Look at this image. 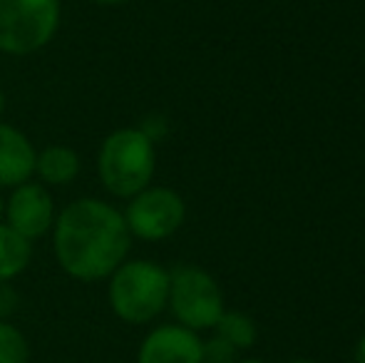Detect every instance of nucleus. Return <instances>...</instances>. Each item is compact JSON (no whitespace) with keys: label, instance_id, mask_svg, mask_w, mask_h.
Returning <instances> with one entry per match:
<instances>
[{"label":"nucleus","instance_id":"1","mask_svg":"<svg viewBox=\"0 0 365 363\" xmlns=\"http://www.w3.org/2000/svg\"><path fill=\"white\" fill-rule=\"evenodd\" d=\"M50 234L58 267L82 284L107 279L132 249L122 209L100 197H80L63 207Z\"/></svg>","mask_w":365,"mask_h":363},{"label":"nucleus","instance_id":"2","mask_svg":"<svg viewBox=\"0 0 365 363\" xmlns=\"http://www.w3.org/2000/svg\"><path fill=\"white\" fill-rule=\"evenodd\" d=\"M169 269L149 259H125L107 276V301L122 324L147 326L167 311Z\"/></svg>","mask_w":365,"mask_h":363},{"label":"nucleus","instance_id":"3","mask_svg":"<svg viewBox=\"0 0 365 363\" xmlns=\"http://www.w3.org/2000/svg\"><path fill=\"white\" fill-rule=\"evenodd\" d=\"M97 177L117 199H130L149 187L157 172V142L140 127H120L102 140L97 150Z\"/></svg>","mask_w":365,"mask_h":363},{"label":"nucleus","instance_id":"4","mask_svg":"<svg viewBox=\"0 0 365 363\" xmlns=\"http://www.w3.org/2000/svg\"><path fill=\"white\" fill-rule=\"evenodd\" d=\"M60 0H0V53L23 58L53 43L60 30Z\"/></svg>","mask_w":365,"mask_h":363},{"label":"nucleus","instance_id":"5","mask_svg":"<svg viewBox=\"0 0 365 363\" xmlns=\"http://www.w3.org/2000/svg\"><path fill=\"white\" fill-rule=\"evenodd\" d=\"M167 309L174 321L189 331L214 329L224 306V291L212 274L194 264H179L169 272V299Z\"/></svg>","mask_w":365,"mask_h":363},{"label":"nucleus","instance_id":"6","mask_svg":"<svg viewBox=\"0 0 365 363\" xmlns=\"http://www.w3.org/2000/svg\"><path fill=\"white\" fill-rule=\"evenodd\" d=\"M122 214H125L132 239L164 242L182 229L184 219H187V204L177 189L149 184L135 197L127 199Z\"/></svg>","mask_w":365,"mask_h":363},{"label":"nucleus","instance_id":"7","mask_svg":"<svg viewBox=\"0 0 365 363\" xmlns=\"http://www.w3.org/2000/svg\"><path fill=\"white\" fill-rule=\"evenodd\" d=\"M58 217L55 209V199L50 189L40 182H23L18 187L10 189V197L5 199V219L10 229L25 237L28 242L50 234Z\"/></svg>","mask_w":365,"mask_h":363},{"label":"nucleus","instance_id":"8","mask_svg":"<svg viewBox=\"0 0 365 363\" xmlns=\"http://www.w3.org/2000/svg\"><path fill=\"white\" fill-rule=\"evenodd\" d=\"M137 363H202V339L179 324L154 326L137 349Z\"/></svg>","mask_w":365,"mask_h":363},{"label":"nucleus","instance_id":"9","mask_svg":"<svg viewBox=\"0 0 365 363\" xmlns=\"http://www.w3.org/2000/svg\"><path fill=\"white\" fill-rule=\"evenodd\" d=\"M38 150L15 125L0 122V189H13L35 177Z\"/></svg>","mask_w":365,"mask_h":363},{"label":"nucleus","instance_id":"10","mask_svg":"<svg viewBox=\"0 0 365 363\" xmlns=\"http://www.w3.org/2000/svg\"><path fill=\"white\" fill-rule=\"evenodd\" d=\"M82 172L80 155L68 145H48L35 157V177L45 187H68Z\"/></svg>","mask_w":365,"mask_h":363},{"label":"nucleus","instance_id":"11","mask_svg":"<svg viewBox=\"0 0 365 363\" xmlns=\"http://www.w3.org/2000/svg\"><path fill=\"white\" fill-rule=\"evenodd\" d=\"M33 262V242L0 222V281L18 279Z\"/></svg>","mask_w":365,"mask_h":363},{"label":"nucleus","instance_id":"12","mask_svg":"<svg viewBox=\"0 0 365 363\" xmlns=\"http://www.w3.org/2000/svg\"><path fill=\"white\" fill-rule=\"evenodd\" d=\"M217 336H221L224 341H229L236 351H246L256 344L259 339V329H256V321L251 319L244 311H224L221 319L214 326Z\"/></svg>","mask_w":365,"mask_h":363},{"label":"nucleus","instance_id":"13","mask_svg":"<svg viewBox=\"0 0 365 363\" xmlns=\"http://www.w3.org/2000/svg\"><path fill=\"white\" fill-rule=\"evenodd\" d=\"M30 344L25 334L8 319L0 321V363H28Z\"/></svg>","mask_w":365,"mask_h":363},{"label":"nucleus","instance_id":"14","mask_svg":"<svg viewBox=\"0 0 365 363\" xmlns=\"http://www.w3.org/2000/svg\"><path fill=\"white\" fill-rule=\"evenodd\" d=\"M236 356H239V351L217 334L202 341V363H236L239 361Z\"/></svg>","mask_w":365,"mask_h":363},{"label":"nucleus","instance_id":"15","mask_svg":"<svg viewBox=\"0 0 365 363\" xmlns=\"http://www.w3.org/2000/svg\"><path fill=\"white\" fill-rule=\"evenodd\" d=\"M20 304V296L10 281H0V321L10 319Z\"/></svg>","mask_w":365,"mask_h":363},{"label":"nucleus","instance_id":"16","mask_svg":"<svg viewBox=\"0 0 365 363\" xmlns=\"http://www.w3.org/2000/svg\"><path fill=\"white\" fill-rule=\"evenodd\" d=\"M353 359H356V363H365V334L356 341V351H353Z\"/></svg>","mask_w":365,"mask_h":363},{"label":"nucleus","instance_id":"17","mask_svg":"<svg viewBox=\"0 0 365 363\" xmlns=\"http://www.w3.org/2000/svg\"><path fill=\"white\" fill-rule=\"evenodd\" d=\"M95 5H102V8H120V5H127L132 0H92Z\"/></svg>","mask_w":365,"mask_h":363},{"label":"nucleus","instance_id":"18","mask_svg":"<svg viewBox=\"0 0 365 363\" xmlns=\"http://www.w3.org/2000/svg\"><path fill=\"white\" fill-rule=\"evenodd\" d=\"M5 199H8V197H5L3 189H0V222L5 219Z\"/></svg>","mask_w":365,"mask_h":363},{"label":"nucleus","instance_id":"19","mask_svg":"<svg viewBox=\"0 0 365 363\" xmlns=\"http://www.w3.org/2000/svg\"><path fill=\"white\" fill-rule=\"evenodd\" d=\"M3 112H5V90L0 88V117H3Z\"/></svg>","mask_w":365,"mask_h":363},{"label":"nucleus","instance_id":"20","mask_svg":"<svg viewBox=\"0 0 365 363\" xmlns=\"http://www.w3.org/2000/svg\"><path fill=\"white\" fill-rule=\"evenodd\" d=\"M236 363H266V361H261V359H241V361H236Z\"/></svg>","mask_w":365,"mask_h":363},{"label":"nucleus","instance_id":"21","mask_svg":"<svg viewBox=\"0 0 365 363\" xmlns=\"http://www.w3.org/2000/svg\"><path fill=\"white\" fill-rule=\"evenodd\" d=\"M289 363H316V361H308V359H293Z\"/></svg>","mask_w":365,"mask_h":363}]
</instances>
